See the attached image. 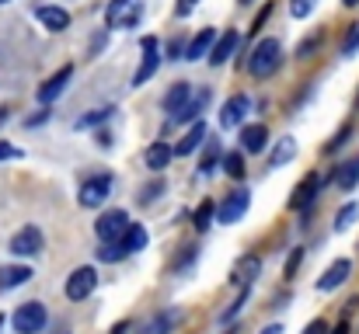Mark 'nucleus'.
<instances>
[{
	"label": "nucleus",
	"mask_w": 359,
	"mask_h": 334,
	"mask_svg": "<svg viewBox=\"0 0 359 334\" xmlns=\"http://www.w3.org/2000/svg\"><path fill=\"white\" fill-rule=\"evenodd\" d=\"M321 185H325V178L311 171V174L293 188V195H290V209H311L314 199H318V192H321Z\"/></svg>",
	"instance_id": "obj_10"
},
{
	"label": "nucleus",
	"mask_w": 359,
	"mask_h": 334,
	"mask_svg": "<svg viewBox=\"0 0 359 334\" xmlns=\"http://www.w3.org/2000/svg\"><path fill=\"white\" fill-rule=\"evenodd\" d=\"M314 7H318V0H290V14H293L297 21L311 18V14H314Z\"/></svg>",
	"instance_id": "obj_36"
},
{
	"label": "nucleus",
	"mask_w": 359,
	"mask_h": 334,
	"mask_svg": "<svg viewBox=\"0 0 359 334\" xmlns=\"http://www.w3.org/2000/svg\"><path fill=\"white\" fill-rule=\"evenodd\" d=\"M46 321H49V314H46V307H42L39 300L21 303V307L14 310V317H11V324H14L18 334H42Z\"/></svg>",
	"instance_id": "obj_2"
},
{
	"label": "nucleus",
	"mask_w": 359,
	"mask_h": 334,
	"mask_svg": "<svg viewBox=\"0 0 359 334\" xmlns=\"http://www.w3.org/2000/svg\"><path fill=\"white\" fill-rule=\"evenodd\" d=\"M206 143V122H192V129L178 139V146H171L175 150V157H189V153H196L199 146Z\"/></svg>",
	"instance_id": "obj_20"
},
{
	"label": "nucleus",
	"mask_w": 359,
	"mask_h": 334,
	"mask_svg": "<svg viewBox=\"0 0 359 334\" xmlns=\"http://www.w3.org/2000/svg\"><path fill=\"white\" fill-rule=\"evenodd\" d=\"M196 4H199V0H178V4H175V18H189V14L196 11Z\"/></svg>",
	"instance_id": "obj_42"
},
{
	"label": "nucleus",
	"mask_w": 359,
	"mask_h": 334,
	"mask_svg": "<svg viewBox=\"0 0 359 334\" xmlns=\"http://www.w3.org/2000/svg\"><path fill=\"white\" fill-rule=\"evenodd\" d=\"M279 63H283V49H279L276 39H262V42L248 53V74L258 77V81L272 77V74L279 70Z\"/></svg>",
	"instance_id": "obj_1"
},
{
	"label": "nucleus",
	"mask_w": 359,
	"mask_h": 334,
	"mask_svg": "<svg viewBox=\"0 0 359 334\" xmlns=\"http://www.w3.org/2000/svg\"><path fill=\"white\" fill-rule=\"evenodd\" d=\"M224 160V150H220V139L217 143H206V153H203V160H199V174L203 178H210L213 171H217V164Z\"/></svg>",
	"instance_id": "obj_28"
},
{
	"label": "nucleus",
	"mask_w": 359,
	"mask_h": 334,
	"mask_svg": "<svg viewBox=\"0 0 359 334\" xmlns=\"http://www.w3.org/2000/svg\"><path fill=\"white\" fill-rule=\"evenodd\" d=\"M356 111H359V95H356Z\"/></svg>",
	"instance_id": "obj_53"
},
{
	"label": "nucleus",
	"mask_w": 359,
	"mask_h": 334,
	"mask_svg": "<svg viewBox=\"0 0 359 334\" xmlns=\"http://www.w3.org/2000/svg\"><path fill=\"white\" fill-rule=\"evenodd\" d=\"M206 105H210V91H199L196 98H189V105L178 111L171 122H178V125H189V122H199V115L206 111Z\"/></svg>",
	"instance_id": "obj_25"
},
{
	"label": "nucleus",
	"mask_w": 359,
	"mask_h": 334,
	"mask_svg": "<svg viewBox=\"0 0 359 334\" xmlns=\"http://www.w3.org/2000/svg\"><path fill=\"white\" fill-rule=\"evenodd\" d=\"M224 171L234 178V181H241L244 178V171H248V164H244V150H231V153H224Z\"/></svg>",
	"instance_id": "obj_29"
},
{
	"label": "nucleus",
	"mask_w": 359,
	"mask_h": 334,
	"mask_svg": "<svg viewBox=\"0 0 359 334\" xmlns=\"http://www.w3.org/2000/svg\"><path fill=\"white\" fill-rule=\"evenodd\" d=\"M157 195H164V181H150V185L140 192V202H143V206H150Z\"/></svg>",
	"instance_id": "obj_38"
},
{
	"label": "nucleus",
	"mask_w": 359,
	"mask_h": 334,
	"mask_svg": "<svg viewBox=\"0 0 359 334\" xmlns=\"http://www.w3.org/2000/svg\"><path fill=\"white\" fill-rule=\"evenodd\" d=\"M359 53V25H349L346 39H342V56H356Z\"/></svg>",
	"instance_id": "obj_37"
},
{
	"label": "nucleus",
	"mask_w": 359,
	"mask_h": 334,
	"mask_svg": "<svg viewBox=\"0 0 359 334\" xmlns=\"http://www.w3.org/2000/svg\"><path fill=\"white\" fill-rule=\"evenodd\" d=\"M46 118H49V111H39L35 118H28V125H39V122H46Z\"/></svg>",
	"instance_id": "obj_48"
},
{
	"label": "nucleus",
	"mask_w": 359,
	"mask_h": 334,
	"mask_svg": "<svg viewBox=\"0 0 359 334\" xmlns=\"http://www.w3.org/2000/svg\"><path fill=\"white\" fill-rule=\"evenodd\" d=\"M102 46H105V32H102V35H95V42H91V56H95Z\"/></svg>",
	"instance_id": "obj_46"
},
{
	"label": "nucleus",
	"mask_w": 359,
	"mask_h": 334,
	"mask_svg": "<svg viewBox=\"0 0 359 334\" xmlns=\"http://www.w3.org/2000/svg\"><path fill=\"white\" fill-rule=\"evenodd\" d=\"M213 42H217V28H203V32H199V35L189 42V49H185V60L192 63V60H203V56H210Z\"/></svg>",
	"instance_id": "obj_24"
},
{
	"label": "nucleus",
	"mask_w": 359,
	"mask_h": 334,
	"mask_svg": "<svg viewBox=\"0 0 359 334\" xmlns=\"http://www.w3.org/2000/svg\"><path fill=\"white\" fill-rule=\"evenodd\" d=\"M349 136H353V125H342V129H339V132H335V136L328 139V146H325V153H339V150H342V146L349 143Z\"/></svg>",
	"instance_id": "obj_35"
},
{
	"label": "nucleus",
	"mask_w": 359,
	"mask_h": 334,
	"mask_svg": "<svg viewBox=\"0 0 359 334\" xmlns=\"http://www.w3.org/2000/svg\"><path fill=\"white\" fill-rule=\"evenodd\" d=\"M328 181H335L342 192H353L359 185V160H346V164H339L332 174H328Z\"/></svg>",
	"instance_id": "obj_23"
},
{
	"label": "nucleus",
	"mask_w": 359,
	"mask_h": 334,
	"mask_svg": "<svg viewBox=\"0 0 359 334\" xmlns=\"http://www.w3.org/2000/svg\"><path fill=\"white\" fill-rule=\"evenodd\" d=\"M0 328H4V317H0Z\"/></svg>",
	"instance_id": "obj_54"
},
{
	"label": "nucleus",
	"mask_w": 359,
	"mask_h": 334,
	"mask_svg": "<svg viewBox=\"0 0 359 334\" xmlns=\"http://www.w3.org/2000/svg\"><path fill=\"white\" fill-rule=\"evenodd\" d=\"M42 251V230L39 226H21L11 237V254L14 258H35Z\"/></svg>",
	"instance_id": "obj_9"
},
{
	"label": "nucleus",
	"mask_w": 359,
	"mask_h": 334,
	"mask_svg": "<svg viewBox=\"0 0 359 334\" xmlns=\"http://www.w3.org/2000/svg\"><path fill=\"white\" fill-rule=\"evenodd\" d=\"M269 143V129L262 122H251V125H241V150L244 153H262Z\"/></svg>",
	"instance_id": "obj_16"
},
{
	"label": "nucleus",
	"mask_w": 359,
	"mask_h": 334,
	"mask_svg": "<svg viewBox=\"0 0 359 334\" xmlns=\"http://www.w3.org/2000/svg\"><path fill=\"white\" fill-rule=\"evenodd\" d=\"M321 42H325V32H321V28H314V32H311V35H307V39L297 46V60H311V56L321 49Z\"/></svg>",
	"instance_id": "obj_30"
},
{
	"label": "nucleus",
	"mask_w": 359,
	"mask_h": 334,
	"mask_svg": "<svg viewBox=\"0 0 359 334\" xmlns=\"http://www.w3.org/2000/svg\"><path fill=\"white\" fill-rule=\"evenodd\" d=\"M70 77H74V67H60V70H56V74H53V77H49V81L39 88V102H42V105H53V102H56V98L67 91Z\"/></svg>",
	"instance_id": "obj_13"
},
{
	"label": "nucleus",
	"mask_w": 359,
	"mask_h": 334,
	"mask_svg": "<svg viewBox=\"0 0 359 334\" xmlns=\"http://www.w3.org/2000/svg\"><path fill=\"white\" fill-rule=\"evenodd\" d=\"M262 334H283V328L279 324H269V328H262Z\"/></svg>",
	"instance_id": "obj_49"
},
{
	"label": "nucleus",
	"mask_w": 359,
	"mask_h": 334,
	"mask_svg": "<svg viewBox=\"0 0 359 334\" xmlns=\"http://www.w3.org/2000/svg\"><path fill=\"white\" fill-rule=\"evenodd\" d=\"M171 157H175V150H171L164 139H157V143H150V146H147V153H143V164H147V171L161 174V171L171 164Z\"/></svg>",
	"instance_id": "obj_19"
},
{
	"label": "nucleus",
	"mask_w": 359,
	"mask_h": 334,
	"mask_svg": "<svg viewBox=\"0 0 359 334\" xmlns=\"http://www.w3.org/2000/svg\"><path fill=\"white\" fill-rule=\"evenodd\" d=\"M349 272H353V261H349V258H339V261H332V265L325 268V275L318 279V289H321V293H335L339 286H346Z\"/></svg>",
	"instance_id": "obj_12"
},
{
	"label": "nucleus",
	"mask_w": 359,
	"mask_h": 334,
	"mask_svg": "<svg viewBox=\"0 0 359 334\" xmlns=\"http://www.w3.org/2000/svg\"><path fill=\"white\" fill-rule=\"evenodd\" d=\"M244 303H248V289H244V293H241L238 300H234V303H231V307L224 310V317H220V321H224V324H227V321H234V317L241 314V307H244Z\"/></svg>",
	"instance_id": "obj_40"
},
{
	"label": "nucleus",
	"mask_w": 359,
	"mask_h": 334,
	"mask_svg": "<svg viewBox=\"0 0 359 334\" xmlns=\"http://www.w3.org/2000/svg\"><path fill=\"white\" fill-rule=\"evenodd\" d=\"M269 14H272V4H265V7L258 11V18H255V25H251L248 32H251V35H258V32L265 28V21H269Z\"/></svg>",
	"instance_id": "obj_41"
},
{
	"label": "nucleus",
	"mask_w": 359,
	"mask_h": 334,
	"mask_svg": "<svg viewBox=\"0 0 359 334\" xmlns=\"http://www.w3.org/2000/svg\"><path fill=\"white\" fill-rule=\"evenodd\" d=\"M248 206H251V192L248 188H238V192H231L220 206H217V220L224 223V226H231V223H238L244 213H248Z\"/></svg>",
	"instance_id": "obj_8"
},
{
	"label": "nucleus",
	"mask_w": 359,
	"mask_h": 334,
	"mask_svg": "<svg viewBox=\"0 0 359 334\" xmlns=\"http://www.w3.org/2000/svg\"><path fill=\"white\" fill-rule=\"evenodd\" d=\"M119 244L126 247V254H136V251H143V247H147V230H143L140 223H129V230L122 233Z\"/></svg>",
	"instance_id": "obj_27"
},
{
	"label": "nucleus",
	"mask_w": 359,
	"mask_h": 334,
	"mask_svg": "<svg viewBox=\"0 0 359 334\" xmlns=\"http://www.w3.org/2000/svg\"><path fill=\"white\" fill-rule=\"evenodd\" d=\"M359 0H342V7H356Z\"/></svg>",
	"instance_id": "obj_50"
},
{
	"label": "nucleus",
	"mask_w": 359,
	"mask_h": 334,
	"mask_svg": "<svg viewBox=\"0 0 359 334\" xmlns=\"http://www.w3.org/2000/svg\"><path fill=\"white\" fill-rule=\"evenodd\" d=\"M238 4H241V7H244V4H251V0H238Z\"/></svg>",
	"instance_id": "obj_51"
},
{
	"label": "nucleus",
	"mask_w": 359,
	"mask_h": 334,
	"mask_svg": "<svg viewBox=\"0 0 359 334\" xmlns=\"http://www.w3.org/2000/svg\"><path fill=\"white\" fill-rule=\"evenodd\" d=\"M304 334H332V331H328V321H311L304 328Z\"/></svg>",
	"instance_id": "obj_44"
},
{
	"label": "nucleus",
	"mask_w": 359,
	"mask_h": 334,
	"mask_svg": "<svg viewBox=\"0 0 359 334\" xmlns=\"http://www.w3.org/2000/svg\"><path fill=\"white\" fill-rule=\"evenodd\" d=\"M178 321H182V310L171 307V310H164V314H154L136 334H171V328H175Z\"/></svg>",
	"instance_id": "obj_21"
},
{
	"label": "nucleus",
	"mask_w": 359,
	"mask_h": 334,
	"mask_svg": "<svg viewBox=\"0 0 359 334\" xmlns=\"http://www.w3.org/2000/svg\"><path fill=\"white\" fill-rule=\"evenodd\" d=\"M116 109H95L88 111L84 118H77V129H91V125H102V122H109V115H112Z\"/></svg>",
	"instance_id": "obj_34"
},
{
	"label": "nucleus",
	"mask_w": 359,
	"mask_h": 334,
	"mask_svg": "<svg viewBox=\"0 0 359 334\" xmlns=\"http://www.w3.org/2000/svg\"><path fill=\"white\" fill-rule=\"evenodd\" d=\"M129 230V216L122 213V209H109V213H102L98 223H95V233H98V240L102 244H112V240H122V233Z\"/></svg>",
	"instance_id": "obj_7"
},
{
	"label": "nucleus",
	"mask_w": 359,
	"mask_h": 334,
	"mask_svg": "<svg viewBox=\"0 0 359 334\" xmlns=\"http://www.w3.org/2000/svg\"><path fill=\"white\" fill-rule=\"evenodd\" d=\"M189 98H192V84L178 81V84H171V88H168V95L161 98V109H164L168 115H171V118H175L178 111H182L185 105H189Z\"/></svg>",
	"instance_id": "obj_17"
},
{
	"label": "nucleus",
	"mask_w": 359,
	"mask_h": 334,
	"mask_svg": "<svg viewBox=\"0 0 359 334\" xmlns=\"http://www.w3.org/2000/svg\"><path fill=\"white\" fill-rule=\"evenodd\" d=\"M35 18H39V25H42L46 32H56V35L70 28V14H67L63 7H53V4L35 7Z\"/></svg>",
	"instance_id": "obj_15"
},
{
	"label": "nucleus",
	"mask_w": 359,
	"mask_h": 334,
	"mask_svg": "<svg viewBox=\"0 0 359 334\" xmlns=\"http://www.w3.org/2000/svg\"><path fill=\"white\" fill-rule=\"evenodd\" d=\"M14 157H21V150H18V146H11V143H4V139H0V160H14Z\"/></svg>",
	"instance_id": "obj_43"
},
{
	"label": "nucleus",
	"mask_w": 359,
	"mask_h": 334,
	"mask_svg": "<svg viewBox=\"0 0 359 334\" xmlns=\"http://www.w3.org/2000/svg\"><path fill=\"white\" fill-rule=\"evenodd\" d=\"M213 216H217V202H203L199 209H196V216H192V223H196V230L203 233V230H210V223H213Z\"/></svg>",
	"instance_id": "obj_32"
},
{
	"label": "nucleus",
	"mask_w": 359,
	"mask_h": 334,
	"mask_svg": "<svg viewBox=\"0 0 359 334\" xmlns=\"http://www.w3.org/2000/svg\"><path fill=\"white\" fill-rule=\"evenodd\" d=\"M258 272H262V258L258 254H244V258H238V265L231 272V282L234 286H251L258 279Z\"/></svg>",
	"instance_id": "obj_18"
},
{
	"label": "nucleus",
	"mask_w": 359,
	"mask_h": 334,
	"mask_svg": "<svg viewBox=\"0 0 359 334\" xmlns=\"http://www.w3.org/2000/svg\"><path fill=\"white\" fill-rule=\"evenodd\" d=\"M4 4H11V0H0V7H4Z\"/></svg>",
	"instance_id": "obj_52"
},
{
	"label": "nucleus",
	"mask_w": 359,
	"mask_h": 334,
	"mask_svg": "<svg viewBox=\"0 0 359 334\" xmlns=\"http://www.w3.org/2000/svg\"><path fill=\"white\" fill-rule=\"evenodd\" d=\"M32 279V268L28 265H0V293L7 289H18Z\"/></svg>",
	"instance_id": "obj_22"
},
{
	"label": "nucleus",
	"mask_w": 359,
	"mask_h": 334,
	"mask_svg": "<svg viewBox=\"0 0 359 334\" xmlns=\"http://www.w3.org/2000/svg\"><path fill=\"white\" fill-rule=\"evenodd\" d=\"M300 265H304V247H293V251H290V261H286V272H283V275H286V279H293Z\"/></svg>",
	"instance_id": "obj_39"
},
{
	"label": "nucleus",
	"mask_w": 359,
	"mask_h": 334,
	"mask_svg": "<svg viewBox=\"0 0 359 334\" xmlns=\"http://www.w3.org/2000/svg\"><path fill=\"white\" fill-rule=\"evenodd\" d=\"M109 195H112V174H95V178H84V185L77 192V202L84 209H98V206H105Z\"/></svg>",
	"instance_id": "obj_4"
},
{
	"label": "nucleus",
	"mask_w": 359,
	"mask_h": 334,
	"mask_svg": "<svg viewBox=\"0 0 359 334\" xmlns=\"http://www.w3.org/2000/svg\"><path fill=\"white\" fill-rule=\"evenodd\" d=\"M140 49H143V63H140V70L133 74V88L147 84V81L157 74V67H161V42H157L154 35H143V39H140Z\"/></svg>",
	"instance_id": "obj_6"
},
{
	"label": "nucleus",
	"mask_w": 359,
	"mask_h": 334,
	"mask_svg": "<svg viewBox=\"0 0 359 334\" xmlns=\"http://www.w3.org/2000/svg\"><path fill=\"white\" fill-rule=\"evenodd\" d=\"M241 46V35L238 28H227L217 42H213V49H210V67H224L231 56H234V49Z\"/></svg>",
	"instance_id": "obj_14"
},
{
	"label": "nucleus",
	"mask_w": 359,
	"mask_h": 334,
	"mask_svg": "<svg viewBox=\"0 0 359 334\" xmlns=\"http://www.w3.org/2000/svg\"><path fill=\"white\" fill-rule=\"evenodd\" d=\"M126 258V247H122L119 240H112V244H102L98 247V261H109V265H116Z\"/></svg>",
	"instance_id": "obj_33"
},
{
	"label": "nucleus",
	"mask_w": 359,
	"mask_h": 334,
	"mask_svg": "<svg viewBox=\"0 0 359 334\" xmlns=\"http://www.w3.org/2000/svg\"><path fill=\"white\" fill-rule=\"evenodd\" d=\"M95 289H98V272H95L91 265H84V268H74V272H70V279H67V300H70V303L88 300Z\"/></svg>",
	"instance_id": "obj_5"
},
{
	"label": "nucleus",
	"mask_w": 359,
	"mask_h": 334,
	"mask_svg": "<svg viewBox=\"0 0 359 334\" xmlns=\"http://www.w3.org/2000/svg\"><path fill=\"white\" fill-rule=\"evenodd\" d=\"M126 331H129V321H119V324H116L109 334H126Z\"/></svg>",
	"instance_id": "obj_47"
},
{
	"label": "nucleus",
	"mask_w": 359,
	"mask_h": 334,
	"mask_svg": "<svg viewBox=\"0 0 359 334\" xmlns=\"http://www.w3.org/2000/svg\"><path fill=\"white\" fill-rule=\"evenodd\" d=\"M356 216H359V206L356 202H346V206L339 209V216H335V230H339V233H346V230L356 223Z\"/></svg>",
	"instance_id": "obj_31"
},
{
	"label": "nucleus",
	"mask_w": 359,
	"mask_h": 334,
	"mask_svg": "<svg viewBox=\"0 0 359 334\" xmlns=\"http://www.w3.org/2000/svg\"><path fill=\"white\" fill-rule=\"evenodd\" d=\"M293 157H297V139L293 136H279L276 146H272V153H269V167H283Z\"/></svg>",
	"instance_id": "obj_26"
},
{
	"label": "nucleus",
	"mask_w": 359,
	"mask_h": 334,
	"mask_svg": "<svg viewBox=\"0 0 359 334\" xmlns=\"http://www.w3.org/2000/svg\"><path fill=\"white\" fill-rule=\"evenodd\" d=\"M248 109H251V98H248V95H234V98H227V102H224V109H220V125H224V129H241Z\"/></svg>",
	"instance_id": "obj_11"
},
{
	"label": "nucleus",
	"mask_w": 359,
	"mask_h": 334,
	"mask_svg": "<svg viewBox=\"0 0 359 334\" xmlns=\"http://www.w3.org/2000/svg\"><path fill=\"white\" fill-rule=\"evenodd\" d=\"M168 60H185V49H182V39H175L168 46Z\"/></svg>",
	"instance_id": "obj_45"
},
{
	"label": "nucleus",
	"mask_w": 359,
	"mask_h": 334,
	"mask_svg": "<svg viewBox=\"0 0 359 334\" xmlns=\"http://www.w3.org/2000/svg\"><path fill=\"white\" fill-rule=\"evenodd\" d=\"M143 18V0H109L105 25L109 28H136Z\"/></svg>",
	"instance_id": "obj_3"
}]
</instances>
